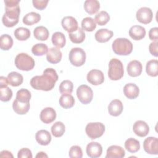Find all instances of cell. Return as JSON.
<instances>
[{"mask_svg":"<svg viewBox=\"0 0 158 158\" xmlns=\"http://www.w3.org/2000/svg\"><path fill=\"white\" fill-rule=\"evenodd\" d=\"M73 85L70 80H64L59 85V91L61 94H71L73 91Z\"/></svg>","mask_w":158,"mask_h":158,"instance_id":"41","label":"cell"},{"mask_svg":"<svg viewBox=\"0 0 158 158\" xmlns=\"http://www.w3.org/2000/svg\"><path fill=\"white\" fill-rule=\"evenodd\" d=\"M149 39L156 41L158 40V28L157 27H154L150 29L149 31Z\"/></svg>","mask_w":158,"mask_h":158,"instance_id":"47","label":"cell"},{"mask_svg":"<svg viewBox=\"0 0 158 158\" xmlns=\"http://www.w3.org/2000/svg\"><path fill=\"white\" fill-rule=\"evenodd\" d=\"M125 148L131 153L136 152L140 148L139 142L135 138H128L125 142Z\"/></svg>","mask_w":158,"mask_h":158,"instance_id":"33","label":"cell"},{"mask_svg":"<svg viewBox=\"0 0 158 158\" xmlns=\"http://www.w3.org/2000/svg\"><path fill=\"white\" fill-rule=\"evenodd\" d=\"M87 136L91 139L101 137L105 131V126L101 122H91L85 128Z\"/></svg>","mask_w":158,"mask_h":158,"instance_id":"6","label":"cell"},{"mask_svg":"<svg viewBox=\"0 0 158 158\" xmlns=\"http://www.w3.org/2000/svg\"><path fill=\"white\" fill-rule=\"evenodd\" d=\"M114 35L112 31L106 28H101L98 30L94 35L96 40L99 43L107 42Z\"/></svg>","mask_w":158,"mask_h":158,"instance_id":"22","label":"cell"},{"mask_svg":"<svg viewBox=\"0 0 158 158\" xmlns=\"http://www.w3.org/2000/svg\"><path fill=\"white\" fill-rule=\"evenodd\" d=\"M59 102L62 107L64 109H70L73 106L75 99L70 94H63L60 97Z\"/></svg>","mask_w":158,"mask_h":158,"instance_id":"26","label":"cell"},{"mask_svg":"<svg viewBox=\"0 0 158 158\" xmlns=\"http://www.w3.org/2000/svg\"><path fill=\"white\" fill-rule=\"evenodd\" d=\"M48 157V155H46L44 152H39L36 156V157Z\"/></svg>","mask_w":158,"mask_h":158,"instance_id":"50","label":"cell"},{"mask_svg":"<svg viewBox=\"0 0 158 158\" xmlns=\"http://www.w3.org/2000/svg\"><path fill=\"white\" fill-rule=\"evenodd\" d=\"M133 130L137 136L144 137L149 133V127L144 121L138 120L133 124Z\"/></svg>","mask_w":158,"mask_h":158,"instance_id":"14","label":"cell"},{"mask_svg":"<svg viewBox=\"0 0 158 158\" xmlns=\"http://www.w3.org/2000/svg\"><path fill=\"white\" fill-rule=\"evenodd\" d=\"M146 71L151 77H157L158 75V61L156 59L148 61L146 65Z\"/></svg>","mask_w":158,"mask_h":158,"instance_id":"32","label":"cell"},{"mask_svg":"<svg viewBox=\"0 0 158 158\" xmlns=\"http://www.w3.org/2000/svg\"><path fill=\"white\" fill-rule=\"evenodd\" d=\"M123 106L122 102L119 99L112 100L108 106L109 114L114 117H117L123 111Z\"/></svg>","mask_w":158,"mask_h":158,"instance_id":"20","label":"cell"},{"mask_svg":"<svg viewBox=\"0 0 158 158\" xmlns=\"http://www.w3.org/2000/svg\"><path fill=\"white\" fill-rule=\"evenodd\" d=\"M125 155L123 148L119 146L112 145L107 148L106 158H122Z\"/></svg>","mask_w":158,"mask_h":158,"instance_id":"18","label":"cell"},{"mask_svg":"<svg viewBox=\"0 0 158 158\" xmlns=\"http://www.w3.org/2000/svg\"><path fill=\"white\" fill-rule=\"evenodd\" d=\"M69 156L71 158H81L83 156V152L81 148L78 146H73L69 150Z\"/></svg>","mask_w":158,"mask_h":158,"instance_id":"43","label":"cell"},{"mask_svg":"<svg viewBox=\"0 0 158 158\" xmlns=\"http://www.w3.org/2000/svg\"><path fill=\"white\" fill-rule=\"evenodd\" d=\"M143 148L148 154H158V139L152 136L146 138L143 142Z\"/></svg>","mask_w":158,"mask_h":158,"instance_id":"10","label":"cell"},{"mask_svg":"<svg viewBox=\"0 0 158 158\" xmlns=\"http://www.w3.org/2000/svg\"><path fill=\"white\" fill-rule=\"evenodd\" d=\"M20 0H5L6 12L2 15V22L7 27H12L19 22L20 9Z\"/></svg>","mask_w":158,"mask_h":158,"instance_id":"2","label":"cell"},{"mask_svg":"<svg viewBox=\"0 0 158 158\" xmlns=\"http://www.w3.org/2000/svg\"><path fill=\"white\" fill-rule=\"evenodd\" d=\"M70 63L75 67L83 65L86 61V53L85 51L80 48H72L69 56Z\"/></svg>","mask_w":158,"mask_h":158,"instance_id":"7","label":"cell"},{"mask_svg":"<svg viewBox=\"0 0 158 158\" xmlns=\"http://www.w3.org/2000/svg\"><path fill=\"white\" fill-rule=\"evenodd\" d=\"M88 81L93 85H99L104 81V76L102 71L98 69L90 70L86 77Z\"/></svg>","mask_w":158,"mask_h":158,"instance_id":"11","label":"cell"},{"mask_svg":"<svg viewBox=\"0 0 158 158\" xmlns=\"http://www.w3.org/2000/svg\"><path fill=\"white\" fill-rule=\"evenodd\" d=\"M129 35L134 40H141L146 35V30L142 26L133 25L129 30Z\"/></svg>","mask_w":158,"mask_h":158,"instance_id":"21","label":"cell"},{"mask_svg":"<svg viewBox=\"0 0 158 158\" xmlns=\"http://www.w3.org/2000/svg\"><path fill=\"white\" fill-rule=\"evenodd\" d=\"M18 158H32L31 151L28 148H22L18 152Z\"/></svg>","mask_w":158,"mask_h":158,"instance_id":"44","label":"cell"},{"mask_svg":"<svg viewBox=\"0 0 158 158\" xmlns=\"http://www.w3.org/2000/svg\"><path fill=\"white\" fill-rule=\"evenodd\" d=\"M35 64L34 59L30 56L24 52L17 54L15 58V65L20 70H31L35 67Z\"/></svg>","mask_w":158,"mask_h":158,"instance_id":"5","label":"cell"},{"mask_svg":"<svg viewBox=\"0 0 158 158\" xmlns=\"http://www.w3.org/2000/svg\"><path fill=\"white\" fill-rule=\"evenodd\" d=\"M8 85H9V81H8L7 78L1 76L0 77V87L7 86Z\"/></svg>","mask_w":158,"mask_h":158,"instance_id":"48","label":"cell"},{"mask_svg":"<svg viewBox=\"0 0 158 158\" xmlns=\"http://www.w3.org/2000/svg\"><path fill=\"white\" fill-rule=\"evenodd\" d=\"M142 69L143 67L141 63L137 60L130 61L127 67L128 74L132 77H136L140 75L142 72Z\"/></svg>","mask_w":158,"mask_h":158,"instance_id":"15","label":"cell"},{"mask_svg":"<svg viewBox=\"0 0 158 158\" xmlns=\"http://www.w3.org/2000/svg\"><path fill=\"white\" fill-rule=\"evenodd\" d=\"M136 17L138 21L140 23L148 24L152 21L153 13L150 8L147 7H143L137 10Z\"/></svg>","mask_w":158,"mask_h":158,"instance_id":"9","label":"cell"},{"mask_svg":"<svg viewBox=\"0 0 158 158\" xmlns=\"http://www.w3.org/2000/svg\"><path fill=\"white\" fill-rule=\"evenodd\" d=\"M48 51V46L43 43H37L31 48L32 53L36 56H42L46 54Z\"/></svg>","mask_w":158,"mask_h":158,"instance_id":"39","label":"cell"},{"mask_svg":"<svg viewBox=\"0 0 158 158\" xmlns=\"http://www.w3.org/2000/svg\"><path fill=\"white\" fill-rule=\"evenodd\" d=\"M99 8L100 4L97 0H86L84 2V9L90 15L96 14Z\"/></svg>","mask_w":158,"mask_h":158,"instance_id":"25","label":"cell"},{"mask_svg":"<svg viewBox=\"0 0 158 158\" xmlns=\"http://www.w3.org/2000/svg\"><path fill=\"white\" fill-rule=\"evenodd\" d=\"M12 97V91L7 86L0 87V99L3 102H7Z\"/></svg>","mask_w":158,"mask_h":158,"instance_id":"42","label":"cell"},{"mask_svg":"<svg viewBox=\"0 0 158 158\" xmlns=\"http://www.w3.org/2000/svg\"><path fill=\"white\" fill-rule=\"evenodd\" d=\"M149 50L150 53L155 56L157 57L158 56V42L157 41H153L150 43L149 46Z\"/></svg>","mask_w":158,"mask_h":158,"instance_id":"46","label":"cell"},{"mask_svg":"<svg viewBox=\"0 0 158 158\" xmlns=\"http://www.w3.org/2000/svg\"><path fill=\"white\" fill-rule=\"evenodd\" d=\"M7 78L9 81V84L12 86H20L23 83V76L16 72H12L9 73Z\"/></svg>","mask_w":158,"mask_h":158,"instance_id":"29","label":"cell"},{"mask_svg":"<svg viewBox=\"0 0 158 158\" xmlns=\"http://www.w3.org/2000/svg\"><path fill=\"white\" fill-rule=\"evenodd\" d=\"M81 28L86 31H93L96 27L94 20L91 17H85L81 21Z\"/></svg>","mask_w":158,"mask_h":158,"instance_id":"38","label":"cell"},{"mask_svg":"<svg viewBox=\"0 0 158 158\" xmlns=\"http://www.w3.org/2000/svg\"><path fill=\"white\" fill-rule=\"evenodd\" d=\"M112 48L113 51L116 54L127 56L133 51V44L127 38H118L114 41Z\"/></svg>","mask_w":158,"mask_h":158,"instance_id":"3","label":"cell"},{"mask_svg":"<svg viewBox=\"0 0 158 158\" xmlns=\"http://www.w3.org/2000/svg\"><path fill=\"white\" fill-rule=\"evenodd\" d=\"M58 78L57 73L54 69L47 68L44 70L42 75L33 77L30 80V85L35 89L48 91L54 87Z\"/></svg>","mask_w":158,"mask_h":158,"instance_id":"1","label":"cell"},{"mask_svg":"<svg viewBox=\"0 0 158 158\" xmlns=\"http://www.w3.org/2000/svg\"><path fill=\"white\" fill-rule=\"evenodd\" d=\"M52 44L58 48H64L66 43V39L65 35L59 31H56L53 33L51 38Z\"/></svg>","mask_w":158,"mask_h":158,"instance_id":"27","label":"cell"},{"mask_svg":"<svg viewBox=\"0 0 158 158\" xmlns=\"http://www.w3.org/2000/svg\"><path fill=\"white\" fill-rule=\"evenodd\" d=\"M87 155L91 158H97L101 156L102 152V146L98 142H91L86 146Z\"/></svg>","mask_w":158,"mask_h":158,"instance_id":"12","label":"cell"},{"mask_svg":"<svg viewBox=\"0 0 158 158\" xmlns=\"http://www.w3.org/2000/svg\"><path fill=\"white\" fill-rule=\"evenodd\" d=\"M62 54L58 48H51L48 49V52L46 54V59L51 64H57L62 59Z\"/></svg>","mask_w":158,"mask_h":158,"instance_id":"17","label":"cell"},{"mask_svg":"<svg viewBox=\"0 0 158 158\" xmlns=\"http://www.w3.org/2000/svg\"><path fill=\"white\" fill-rule=\"evenodd\" d=\"M40 117L43 123H51L56 118V112L52 107H46L41 110Z\"/></svg>","mask_w":158,"mask_h":158,"instance_id":"16","label":"cell"},{"mask_svg":"<svg viewBox=\"0 0 158 158\" xmlns=\"http://www.w3.org/2000/svg\"><path fill=\"white\" fill-rule=\"evenodd\" d=\"M35 139L38 144L42 146H46L48 145L51 141V135L48 131L40 130L36 132Z\"/></svg>","mask_w":158,"mask_h":158,"instance_id":"23","label":"cell"},{"mask_svg":"<svg viewBox=\"0 0 158 158\" xmlns=\"http://www.w3.org/2000/svg\"><path fill=\"white\" fill-rule=\"evenodd\" d=\"M0 156L2 157H13V155L11 154V152L6 150L1 152Z\"/></svg>","mask_w":158,"mask_h":158,"instance_id":"49","label":"cell"},{"mask_svg":"<svg viewBox=\"0 0 158 158\" xmlns=\"http://www.w3.org/2000/svg\"><path fill=\"white\" fill-rule=\"evenodd\" d=\"M15 37L19 41H25L30 36V31L25 27H19L14 32Z\"/></svg>","mask_w":158,"mask_h":158,"instance_id":"34","label":"cell"},{"mask_svg":"<svg viewBox=\"0 0 158 158\" xmlns=\"http://www.w3.org/2000/svg\"><path fill=\"white\" fill-rule=\"evenodd\" d=\"M110 20V15L104 10H102L95 15L94 21L101 26L105 25Z\"/></svg>","mask_w":158,"mask_h":158,"instance_id":"40","label":"cell"},{"mask_svg":"<svg viewBox=\"0 0 158 158\" xmlns=\"http://www.w3.org/2000/svg\"><path fill=\"white\" fill-rule=\"evenodd\" d=\"M65 131V127L61 122H55L51 127V133L55 137L59 138L62 136Z\"/></svg>","mask_w":158,"mask_h":158,"instance_id":"36","label":"cell"},{"mask_svg":"<svg viewBox=\"0 0 158 158\" xmlns=\"http://www.w3.org/2000/svg\"><path fill=\"white\" fill-rule=\"evenodd\" d=\"M30 102L23 103L17 101L16 99L14 101L12 104L13 110L15 113L19 115H23L27 114L30 109Z\"/></svg>","mask_w":158,"mask_h":158,"instance_id":"24","label":"cell"},{"mask_svg":"<svg viewBox=\"0 0 158 158\" xmlns=\"http://www.w3.org/2000/svg\"><path fill=\"white\" fill-rule=\"evenodd\" d=\"M77 96L82 104H87L92 101L93 92L91 88L88 85H81L77 89Z\"/></svg>","mask_w":158,"mask_h":158,"instance_id":"8","label":"cell"},{"mask_svg":"<svg viewBox=\"0 0 158 158\" xmlns=\"http://www.w3.org/2000/svg\"><path fill=\"white\" fill-rule=\"evenodd\" d=\"M62 26L64 29L69 33L75 31L78 27L77 20L72 16H66L62 19Z\"/></svg>","mask_w":158,"mask_h":158,"instance_id":"13","label":"cell"},{"mask_svg":"<svg viewBox=\"0 0 158 158\" xmlns=\"http://www.w3.org/2000/svg\"><path fill=\"white\" fill-rule=\"evenodd\" d=\"M13 45L12 38L8 34L2 35L0 37V48L2 50L8 51Z\"/></svg>","mask_w":158,"mask_h":158,"instance_id":"35","label":"cell"},{"mask_svg":"<svg viewBox=\"0 0 158 158\" xmlns=\"http://www.w3.org/2000/svg\"><path fill=\"white\" fill-rule=\"evenodd\" d=\"M69 36L70 41L75 44L81 43L85 39V33L83 30L80 27L75 31L69 33Z\"/></svg>","mask_w":158,"mask_h":158,"instance_id":"28","label":"cell"},{"mask_svg":"<svg viewBox=\"0 0 158 158\" xmlns=\"http://www.w3.org/2000/svg\"><path fill=\"white\" fill-rule=\"evenodd\" d=\"M41 20V15L35 12L27 14L23 18V23L27 25H34Z\"/></svg>","mask_w":158,"mask_h":158,"instance_id":"31","label":"cell"},{"mask_svg":"<svg viewBox=\"0 0 158 158\" xmlns=\"http://www.w3.org/2000/svg\"><path fill=\"white\" fill-rule=\"evenodd\" d=\"M31 96V93L27 89L22 88L17 92L15 99L20 102L27 103L30 102Z\"/></svg>","mask_w":158,"mask_h":158,"instance_id":"37","label":"cell"},{"mask_svg":"<svg viewBox=\"0 0 158 158\" xmlns=\"http://www.w3.org/2000/svg\"><path fill=\"white\" fill-rule=\"evenodd\" d=\"M124 74L122 62L118 59H112L109 63L108 76L111 80H118Z\"/></svg>","mask_w":158,"mask_h":158,"instance_id":"4","label":"cell"},{"mask_svg":"<svg viewBox=\"0 0 158 158\" xmlns=\"http://www.w3.org/2000/svg\"><path fill=\"white\" fill-rule=\"evenodd\" d=\"M123 93L127 98L130 99H134L138 96L139 89L135 83H128L123 87Z\"/></svg>","mask_w":158,"mask_h":158,"instance_id":"19","label":"cell"},{"mask_svg":"<svg viewBox=\"0 0 158 158\" xmlns=\"http://www.w3.org/2000/svg\"><path fill=\"white\" fill-rule=\"evenodd\" d=\"M48 1L44 0H33L32 3L33 6L38 10H43L47 6Z\"/></svg>","mask_w":158,"mask_h":158,"instance_id":"45","label":"cell"},{"mask_svg":"<svg viewBox=\"0 0 158 158\" xmlns=\"http://www.w3.org/2000/svg\"><path fill=\"white\" fill-rule=\"evenodd\" d=\"M33 35L36 40L45 41L48 38L49 33L47 28L44 26H39L35 28Z\"/></svg>","mask_w":158,"mask_h":158,"instance_id":"30","label":"cell"}]
</instances>
